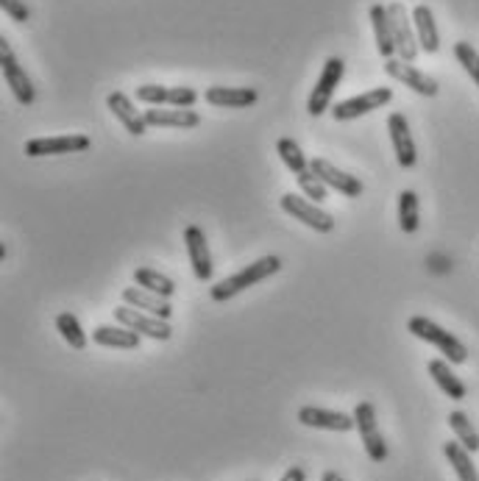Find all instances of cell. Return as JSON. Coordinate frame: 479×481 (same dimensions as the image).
Segmentation results:
<instances>
[{"label":"cell","instance_id":"d4e9b609","mask_svg":"<svg viewBox=\"0 0 479 481\" xmlns=\"http://www.w3.org/2000/svg\"><path fill=\"white\" fill-rule=\"evenodd\" d=\"M134 284L143 287V290H148V293H154V295H162V298H167V301L176 295V284H173V281L167 278V275H162L159 270H154V267H137V270H134Z\"/></svg>","mask_w":479,"mask_h":481},{"label":"cell","instance_id":"e0dca14e","mask_svg":"<svg viewBox=\"0 0 479 481\" xmlns=\"http://www.w3.org/2000/svg\"><path fill=\"white\" fill-rule=\"evenodd\" d=\"M146 123L148 126H159V128H199L201 126V115L192 109H146Z\"/></svg>","mask_w":479,"mask_h":481},{"label":"cell","instance_id":"9a60e30c","mask_svg":"<svg viewBox=\"0 0 479 481\" xmlns=\"http://www.w3.org/2000/svg\"><path fill=\"white\" fill-rule=\"evenodd\" d=\"M309 170L326 184V187H332V189H337L341 195H346V197H359L362 195V181L357 179V176H349V173H343V170H337L332 162H326V159H313L309 162Z\"/></svg>","mask_w":479,"mask_h":481},{"label":"cell","instance_id":"8fae6325","mask_svg":"<svg viewBox=\"0 0 479 481\" xmlns=\"http://www.w3.org/2000/svg\"><path fill=\"white\" fill-rule=\"evenodd\" d=\"M385 73L390 78H396L404 87H410L412 92L424 95V98H435L438 95V81L427 73H421L415 65L399 59V56H393V59H385Z\"/></svg>","mask_w":479,"mask_h":481},{"label":"cell","instance_id":"f546056e","mask_svg":"<svg viewBox=\"0 0 479 481\" xmlns=\"http://www.w3.org/2000/svg\"><path fill=\"white\" fill-rule=\"evenodd\" d=\"M455 56L463 65V70L471 75V81L479 87V53L474 50V45L471 42H455Z\"/></svg>","mask_w":479,"mask_h":481},{"label":"cell","instance_id":"1f68e13d","mask_svg":"<svg viewBox=\"0 0 479 481\" xmlns=\"http://www.w3.org/2000/svg\"><path fill=\"white\" fill-rule=\"evenodd\" d=\"M167 98H171V87H162V83H143V87H137V101L139 103L167 106Z\"/></svg>","mask_w":479,"mask_h":481},{"label":"cell","instance_id":"7a4b0ae2","mask_svg":"<svg viewBox=\"0 0 479 481\" xmlns=\"http://www.w3.org/2000/svg\"><path fill=\"white\" fill-rule=\"evenodd\" d=\"M407 331H410L412 337H418V339H424V343L435 345L452 364H463V362L468 359V348L460 343V339H457L452 331L440 328V326H438L435 320H430V318H421V315L410 318Z\"/></svg>","mask_w":479,"mask_h":481},{"label":"cell","instance_id":"836d02e7","mask_svg":"<svg viewBox=\"0 0 479 481\" xmlns=\"http://www.w3.org/2000/svg\"><path fill=\"white\" fill-rule=\"evenodd\" d=\"M0 6H4V12L14 22H28V20H31V9H28L22 0H0Z\"/></svg>","mask_w":479,"mask_h":481},{"label":"cell","instance_id":"ac0fdd59","mask_svg":"<svg viewBox=\"0 0 479 481\" xmlns=\"http://www.w3.org/2000/svg\"><path fill=\"white\" fill-rule=\"evenodd\" d=\"M123 303L139 309V312H148L154 318H162V320H171L173 318L171 301L162 298V295H154V293H148L143 287H126L123 290Z\"/></svg>","mask_w":479,"mask_h":481},{"label":"cell","instance_id":"5b68a950","mask_svg":"<svg viewBox=\"0 0 479 481\" xmlns=\"http://www.w3.org/2000/svg\"><path fill=\"white\" fill-rule=\"evenodd\" d=\"M387 14H390V25H393V42H396V56L412 65V62L418 59V53H421L412 17H410V12L404 9V4H390V6H387Z\"/></svg>","mask_w":479,"mask_h":481},{"label":"cell","instance_id":"4316f807","mask_svg":"<svg viewBox=\"0 0 479 481\" xmlns=\"http://www.w3.org/2000/svg\"><path fill=\"white\" fill-rule=\"evenodd\" d=\"M56 331L62 334L65 343L73 348V351H84L87 348V334H84L78 318L73 312H62V315H56Z\"/></svg>","mask_w":479,"mask_h":481},{"label":"cell","instance_id":"603a6c76","mask_svg":"<svg viewBox=\"0 0 479 481\" xmlns=\"http://www.w3.org/2000/svg\"><path fill=\"white\" fill-rule=\"evenodd\" d=\"M371 22H374V34H377V50L382 59H393L396 56V42H393V25H390V14L387 6L374 4L371 6Z\"/></svg>","mask_w":479,"mask_h":481},{"label":"cell","instance_id":"484cf974","mask_svg":"<svg viewBox=\"0 0 479 481\" xmlns=\"http://www.w3.org/2000/svg\"><path fill=\"white\" fill-rule=\"evenodd\" d=\"M421 225V204L412 189H404L399 195V229L404 234H415Z\"/></svg>","mask_w":479,"mask_h":481},{"label":"cell","instance_id":"ba28073f","mask_svg":"<svg viewBox=\"0 0 479 481\" xmlns=\"http://www.w3.org/2000/svg\"><path fill=\"white\" fill-rule=\"evenodd\" d=\"M279 204H281V209H285L293 220H301V223L309 225L313 232H318V234L334 232V217H332L329 212H324L318 204H309V201H304V197H298V195H293V192L281 195Z\"/></svg>","mask_w":479,"mask_h":481},{"label":"cell","instance_id":"d590c367","mask_svg":"<svg viewBox=\"0 0 479 481\" xmlns=\"http://www.w3.org/2000/svg\"><path fill=\"white\" fill-rule=\"evenodd\" d=\"M321 481H343V476L337 473V470H326V473L321 476Z\"/></svg>","mask_w":479,"mask_h":481},{"label":"cell","instance_id":"83f0119b","mask_svg":"<svg viewBox=\"0 0 479 481\" xmlns=\"http://www.w3.org/2000/svg\"><path fill=\"white\" fill-rule=\"evenodd\" d=\"M276 153L281 156V162H285V167L290 170L293 176H301V173H306V170H309L306 156L301 153L298 143H296V139H290V136H281V139H279V143H276Z\"/></svg>","mask_w":479,"mask_h":481},{"label":"cell","instance_id":"44dd1931","mask_svg":"<svg viewBox=\"0 0 479 481\" xmlns=\"http://www.w3.org/2000/svg\"><path fill=\"white\" fill-rule=\"evenodd\" d=\"M412 25H415V37L418 45L424 53H438L440 48V34H438V25H435V14L427 4H418L412 9Z\"/></svg>","mask_w":479,"mask_h":481},{"label":"cell","instance_id":"4fadbf2b","mask_svg":"<svg viewBox=\"0 0 479 481\" xmlns=\"http://www.w3.org/2000/svg\"><path fill=\"white\" fill-rule=\"evenodd\" d=\"M298 423L309 429H324V432H351L357 429L354 415L346 412H332V409H321V407H301L298 409Z\"/></svg>","mask_w":479,"mask_h":481},{"label":"cell","instance_id":"e575fe53","mask_svg":"<svg viewBox=\"0 0 479 481\" xmlns=\"http://www.w3.org/2000/svg\"><path fill=\"white\" fill-rule=\"evenodd\" d=\"M279 481H306V470L298 468V465H293V468L285 470V476H281Z\"/></svg>","mask_w":479,"mask_h":481},{"label":"cell","instance_id":"cb8c5ba5","mask_svg":"<svg viewBox=\"0 0 479 481\" xmlns=\"http://www.w3.org/2000/svg\"><path fill=\"white\" fill-rule=\"evenodd\" d=\"M443 454H446V459H448V465L455 468L457 481H479L476 465H474V459H471V450H468L460 440L443 442Z\"/></svg>","mask_w":479,"mask_h":481},{"label":"cell","instance_id":"d6a6232c","mask_svg":"<svg viewBox=\"0 0 479 481\" xmlns=\"http://www.w3.org/2000/svg\"><path fill=\"white\" fill-rule=\"evenodd\" d=\"M199 103V92L192 87H171V98H167V106L173 109H192Z\"/></svg>","mask_w":479,"mask_h":481},{"label":"cell","instance_id":"9c48e42d","mask_svg":"<svg viewBox=\"0 0 479 481\" xmlns=\"http://www.w3.org/2000/svg\"><path fill=\"white\" fill-rule=\"evenodd\" d=\"M115 320L137 334H143V337H151V339H159V343H164V339H171L173 337V328L167 320L162 318H154L148 312H139V309L134 306H118L115 309Z\"/></svg>","mask_w":479,"mask_h":481},{"label":"cell","instance_id":"2e32d148","mask_svg":"<svg viewBox=\"0 0 479 481\" xmlns=\"http://www.w3.org/2000/svg\"><path fill=\"white\" fill-rule=\"evenodd\" d=\"M106 106L111 109V115H115L123 128L131 134V136H143L148 131V123H146V111H137L134 101L126 95V92H111L106 98Z\"/></svg>","mask_w":479,"mask_h":481},{"label":"cell","instance_id":"277c9868","mask_svg":"<svg viewBox=\"0 0 479 481\" xmlns=\"http://www.w3.org/2000/svg\"><path fill=\"white\" fill-rule=\"evenodd\" d=\"M354 423H357V432L359 440L365 445V454H368L371 462H385L387 459V442L379 432V423H377V407L371 401H359L354 409Z\"/></svg>","mask_w":479,"mask_h":481},{"label":"cell","instance_id":"8992f818","mask_svg":"<svg viewBox=\"0 0 479 481\" xmlns=\"http://www.w3.org/2000/svg\"><path fill=\"white\" fill-rule=\"evenodd\" d=\"M93 139L84 134H65V136H37L25 143V156H62V153H84L90 151Z\"/></svg>","mask_w":479,"mask_h":481},{"label":"cell","instance_id":"ffe728a7","mask_svg":"<svg viewBox=\"0 0 479 481\" xmlns=\"http://www.w3.org/2000/svg\"><path fill=\"white\" fill-rule=\"evenodd\" d=\"M257 90L251 87H209L204 92V101L220 109H248L257 103Z\"/></svg>","mask_w":479,"mask_h":481},{"label":"cell","instance_id":"52a82bcc","mask_svg":"<svg viewBox=\"0 0 479 481\" xmlns=\"http://www.w3.org/2000/svg\"><path fill=\"white\" fill-rule=\"evenodd\" d=\"M0 65H4V78L9 83L12 95L17 98V103L31 106L37 101L34 83H31V78L25 75V70L20 67L17 56H14V50H12V45L6 39H0Z\"/></svg>","mask_w":479,"mask_h":481},{"label":"cell","instance_id":"30bf717a","mask_svg":"<svg viewBox=\"0 0 479 481\" xmlns=\"http://www.w3.org/2000/svg\"><path fill=\"white\" fill-rule=\"evenodd\" d=\"M390 101H393V90L377 87V90H371V92L354 95V98H349V101H343V103L332 106V118H334L337 123L357 120L359 115H368V111H374V109H382V106H387Z\"/></svg>","mask_w":479,"mask_h":481},{"label":"cell","instance_id":"d6986e66","mask_svg":"<svg viewBox=\"0 0 479 481\" xmlns=\"http://www.w3.org/2000/svg\"><path fill=\"white\" fill-rule=\"evenodd\" d=\"M427 371H430L432 381L438 384V389H440L443 395H448L452 401H463L466 395H468V387L455 376L452 362H448V359H432V362L427 364Z\"/></svg>","mask_w":479,"mask_h":481},{"label":"cell","instance_id":"4dcf8cb0","mask_svg":"<svg viewBox=\"0 0 479 481\" xmlns=\"http://www.w3.org/2000/svg\"><path fill=\"white\" fill-rule=\"evenodd\" d=\"M296 181H298L301 192H304L306 197H313L315 204H324V201H326V189H329V187L313 173V170H306V173L296 176Z\"/></svg>","mask_w":479,"mask_h":481},{"label":"cell","instance_id":"3957f363","mask_svg":"<svg viewBox=\"0 0 479 481\" xmlns=\"http://www.w3.org/2000/svg\"><path fill=\"white\" fill-rule=\"evenodd\" d=\"M343 73H346V62L343 59H337V56L326 59V65L321 70V78H318V83L313 87V95H309V101H306V111L313 118H321L324 111L332 109V98H334V90L341 87Z\"/></svg>","mask_w":479,"mask_h":481},{"label":"cell","instance_id":"6da1fadb","mask_svg":"<svg viewBox=\"0 0 479 481\" xmlns=\"http://www.w3.org/2000/svg\"><path fill=\"white\" fill-rule=\"evenodd\" d=\"M279 267H281V259H279V257H262V259H257L253 265L243 267L240 273L217 281V284L212 287V301H215V303L229 301V298L245 293L248 287H253V284H260V281L271 278L273 273H279Z\"/></svg>","mask_w":479,"mask_h":481},{"label":"cell","instance_id":"7c38bea8","mask_svg":"<svg viewBox=\"0 0 479 481\" xmlns=\"http://www.w3.org/2000/svg\"><path fill=\"white\" fill-rule=\"evenodd\" d=\"M184 248H187V257L192 265V273L199 281H209L212 278V253L207 245V234L201 225H187L184 229Z\"/></svg>","mask_w":479,"mask_h":481},{"label":"cell","instance_id":"f1b7e54d","mask_svg":"<svg viewBox=\"0 0 479 481\" xmlns=\"http://www.w3.org/2000/svg\"><path fill=\"white\" fill-rule=\"evenodd\" d=\"M448 429L455 432V437L471 450V454H474V450H479V434H476L474 423H471V417L466 412L455 409L452 415H448Z\"/></svg>","mask_w":479,"mask_h":481},{"label":"cell","instance_id":"7402d4cb","mask_svg":"<svg viewBox=\"0 0 479 481\" xmlns=\"http://www.w3.org/2000/svg\"><path fill=\"white\" fill-rule=\"evenodd\" d=\"M143 334H137L126 326H98L93 331V343L103 348H120V351H137Z\"/></svg>","mask_w":479,"mask_h":481},{"label":"cell","instance_id":"5bb4252c","mask_svg":"<svg viewBox=\"0 0 479 481\" xmlns=\"http://www.w3.org/2000/svg\"><path fill=\"white\" fill-rule=\"evenodd\" d=\"M387 131H390V143H393V151H396V159L404 170L415 167L418 162V153H415V143H412V134H410V123L402 111H393L387 118Z\"/></svg>","mask_w":479,"mask_h":481}]
</instances>
